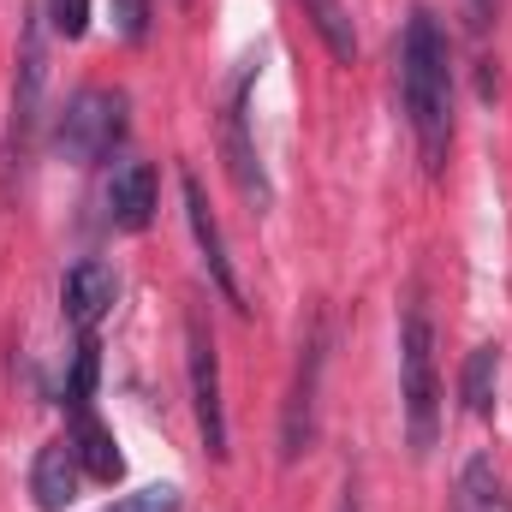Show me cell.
<instances>
[{
  "label": "cell",
  "mask_w": 512,
  "mask_h": 512,
  "mask_svg": "<svg viewBox=\"0 0 512 512\" xmlns=\"http://www.w3.org/2000/svg\"><path fill=\"white\" fill-rule=\"evenodd\" d=\"M155 197H161V185H155V167H149V161H120V167L108 173V185H102L108 221H114L120 233H143V227L155 221Z\"/></svg>",
  "instance_id": "obj_9"
},
{
  "label": "cell",
  "mask_w": 512,
  "mask_h": 512,
  "mask_svg": "<svg viewBox=\"0 0 512 512\" xmlns=\"http://www.w3.org/2000/svg\"><path fill=\"white\" fill-rule=\"evenodd\" d=\"M42 84H48V54H42V12H24V36H18V78H12V161L30 155V137L42 120Z\"/></svg>",
  "instance_id": "obj_7"
},
{
  "label": "cell",
  "mask_w": 512,
  "mask_h": 512,
  "mask_svg": "<svg viewBox=\"0 0 512 512\" xmlns=\"http://www.w3.org/2000/svg\"><path fill=\"white\" fill-rule=\"evenodd\" d=\"M42 24L66 42H78L90 30V0H42Z\"/></svg>",
  "instance_id": "obj_17"
},
{
  "label": "cell",
  "mask_w": 512,
  "mask_h": 512,
  "mask_svg": "<svg viewBox=\"0 0 512 512\" xmlns=\"http://www.w3.org/2000/svg\"><path fill=\"white\" fill-rule=\"evenodd\" d=\"M185 221H191V239H197V251L209 262V280L227 292V304L233 310H251L245 304V286H239V268H233V256H227V239H221V221L209 215V197H203V185L185 173Z\"/></svg>",
  "instance_id": "obj_8"
},
{
  "label": "cell",
  "mask_w": 512,
  "mask_h": 512,
  "mask_svg": "<svg viewBox=\"0 0 512 512\" xmlns=\"http://www.w3.org/2000/svg\"><path fill=\"white\" fill-rule=\"evenodd\" d=\"M453 512H512V495L495 471V459H465L459 483H453Z\"/></svg>",
  "instance_id": "obj_13"
},
{
  "label": "cell",
  "mask_w": 512,
  "mask_h": 512,
  "mask_svg": "<svg viewBox=\"0 0 512 512\" xmlns=\"http://www.w3.org/2000/svg\"><path fill=\"white\" fill-rule=\"evenodd\" d=\"M399 102H405V126L423 167L441 173L453 149V48L429 6H411L399 30Z\"/></svg>",
  "instance_id": "obj_1"
},
{
  "label": "cell",
  "mask_w": 512,
  "mask_h": 512,
  "mask_svg": "<svg viewBox=\"0 0 512 512\" xmlns=\"http://www.w3.org/2000/svg\"><path fill=\"white\" fill-rule=\"evenodd\" d=\"M185 507V495L173 489V483H143V489H131V495H114L102 512H179Z\"/></svg>",
  "instance_id": "obj_16"
},
{
  "label": "cell",
  "mask_w": 512,
  "mask_h": 512,
  "mask_svg": "<svg viewBox=\"0 0 512 512\" xmlns=\"http://www.w3.org/2000/svg\"><path fill=\"white\" fill-rule=\"evenodd\" d=\"M251 84H256V72H239L233 90H227V108H221V161H227L233 185L245 191V203H251V209H268V203H274V185H268V167H262V155H256Z\"/></svg>",
  "instance_id": "obj_5"
},
{
  "label": "cell",
  "mask_w": 512,
  "mask_h": 512,
  "mask_svg": "<svg viewBox=\"0 0 512 512\" xmlns=\"http://www.w3.org/2000/svg\"><path fill=\"white\" fill-rule=\"evenodd\" d=\"M108 6H114V30L126 42H143L149 36V0H108Z\"/></svg>",
  "instance_id": "obj_18"
},
{
  "label": "cell",
  "mask_w": 512,
  "mask_h": 512,
  "mask_svg": "<svg viewBox=\"0 0 512 512\" xmlns=\"http://www.w3.org/2000/svg\"><path fill=\"white\" fill-rule=\"evenodd\" d=\"M185 376H191V411H197V435L209 447V459H227V399H221V352L215 334L203 328V316H185Z\"/></svg>",
  "instance_id": "obj_3"
},
{
  "label": "cell",
  "mask_w": 512,
  "mask_h": 512,
  "mask_svg": "<svg viewBox=\"0 0 512 512\" xmlns=\"http://www.w3.org/2000/svg\"><path fill=\"white\" fill-rule=\"evenodd\" d=\"M495 387H501V346H477L465 358V411L495 417Z\"/></svg>",
  "instance_id": "obj_15"
},
{
  "label": "cell",
  "mask_w": 512,
  "mask_h": 512,
  "mask_svg": "<svg viewBox=\"0 0 512 512\" xmlns=\"http://www.w3.org/2000/svg\"><path fill=\"white\" fill-rule=\"evenodd\" d=\"M78 489H84V465H78L72 441H48V447L36 453V465H30V495H36V507L66 512L78 501Z\"/></svg>",
  "instance_id": "obj_11"
},
{
  "label": "cell",
  "mask_w": 512,
  "mask_h": 512,
  "mask_svg": "<svg viewBox=\"0 0 512 512\" xmlns=\"http://www.w3.org/2000/svg\"><path fill=\"white\" fill-rule=\"evenodd\" d=\"M322 364H328V334H322V316L310 322L304 346H298V370H292V393H286V411H280V459L292 465L298 453H310L316 441V393H322Z\"/></svg>",
  "instance_id": "obj_6"
},
{
  "label": "cell",
  "mask_w": 512,
  "mask_h": 512,
  "mask_svg": "<svg viewBox=\"0 0 512 512\" xmlns=\"http://www.w3.org/2000/svg\"><path fill=\"white\" fill-rule=\"evenodd\" d=\"M399 411H405V441L423 459L441 435V364H435V322L423 304L399 310Z\"/></svg>",
  "instance_id": "obj_2"
},
{
  "label": "cell",
  "mask_w": 512,
  "mask_h": 512,
  "mask_svg": "<svg viewBox=\"0 0 512 512\" xmlns=\"http://www.w3.org/2000/svg\"><path fill=\"white\" fill-rule=\"evenodd\" d=\"M72 453H78V465H84V477L90 483H120V471H126V459H120V447H114V435H108V423L90 411V405H72Z\"/></svg>",
  "instance_id": "obj_12"
},
{
  "label": "cell",
  "mask_w": 512,
  "mask_h": 512,
  "mask_svg": "<svg viewBox=\"0 0 512 512\" xmlns=\"http://www.w3.org/2000/svg\"><path fill=\"white\" fill-rule=\"evenodd\" d=\"M114 298H120V280H114L108 262H78L60 280V304H66V322L78 334H96V322L114 310Z\"/></svg>",
  "instance_id": "obj_10"
},
{
  "label": "cell",
  "mask_w": 512,
  "mask_h": 512,
  "mask_svg": "<svg viewBox=\"0 0 512 512\" xmlns=\"http://www.w3.org/2000/svg\"><path fill=\"white\" fill-rule=\"evenodd\" d=\"M298 6H304L310 30L322 36V48H328L340 66H352V60H358V24H352V6H346V0H298Z\"/></svg>",
  "instance_id": "obj_14"
},
{
  "label": "cell",
  "mask_w": 512,
  "mask_h": 512,
  "mask_svg": "<svg viewBox=\"0 0 512 512\" xmlns=\"http://www.w3.org/2000/svg\"><path fill=\"white\" fill-rule=\"evenodd\" d=\"M60 149L72 155V161H108L114 149H120V137H126V96L120 90H78L72 102H66V114H60Z\"/></svg>",
  "instance_id": "obj_4"
},
{
  "label": "cell",
  "mask_w": 512,
  "mask_h": 512,
  "mask_svg": "<svg viewBox=\"0 0 512 512\" xmlns=\"http://www.w3.org/2000/svg\"><path fill=\"white\" fill-rule=\"evenodd\" d=\"M465 12H471V36L483 42V36H489V24H495V0H465Z\"/></svg>",
  "instance_id": "obj_19"
}]
</instances>
